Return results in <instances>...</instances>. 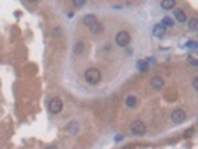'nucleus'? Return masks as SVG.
<instances>
[{
    "mask_svg": "<svg viewBox=\"0 0 198 149\" xmlns=\"http://www.w3.org/2000/svg\"><path fill=\"white\" fill-rule=\"evenodd\" d=\"M46 149H57L55 146H49V148H46Z\"/></svg>",
    "mask_w": 198,
    "mask_h": 149,
    "instance_id": "5701e85b",
    "label": "nucleus"
},
{
    "mask_svg": "<svg viewBox=\"0 0 198 149\" xmlns=\"http://www.w3.org/2000/svg\"><path fill=\"white\" fill-rule=\"evenodd\" d=\"M188 27H189V30H197L198 29V20L195 18V17L188 21Z\"/></svg>",
    "mask_w": 198,
    "mask_h": 149,
    "instance_id": "ddd939ff",
    "label": "nucleus"
},
{
    "mask_svg": "<svg viewBox=\"0 0 198 149\" xmlns=\"http://www.w3.org/2000/svg\"><path fill=\"white\" fill-rule=\"evenodd\" d=\"M185 119H186V112L185 110L176 109L171 113V121L174 124H182V122H185Z\"/></svg>",
    "mask_w": 198,
    "mask_h": 149,
    "instance_id": "39448f33",
    "label": "nucleus"
},
{
    "mask_svg": "<svg viewBox=\"0 0 198 149\" xmlns=\"http://www.w3.org/2000/svg\"><path fill=\"white\" fill-rule=\"evenodd\" d=\"M125 104H127L128 108H136V104H137V99H136L134 96H127V99H125Z\"/></svg>",
    "mask_w": 198,
    "mask_h": 149,
    "instance_id": "9b49d317",
    "label": "nucleus"
},
{
    "mask_svg": "<svg viewBox=\"0 0 198 149\" xmlns=\"http://www.w3.org/2000/svg\"><path fill=\"white\" fill-rule=\"evenodd\" d=\"M61 34V29H54V36H60Z\"/></svg>",
    "mask_w": 198,
    "mask_h": 149,
    "instance_id": "4be33fe9",
    "label": "nucleus"
},
{
    "mask_svg": "<svg viewBox=\"0 0 198 149\" xmlns=\"http://www.w3.org/2000/svg\"><path fill=\"white\" fill-rule=\"evenodd\" d=\"M79 124H78V122H75V121H73V122H70L69 125H67V133H69L70 136H76V134H78V133H79Z\"/></svg>",
    "mask_w": 198,
    "mask_h": 149,
    "instance_id": "6e6552de",
    "label": "nucleus"
},
{
    "mask_svg": "<svg viewBox=\"0 0 198 149\" xmlns=\"http://www.w3.org/2000/svg\"><path fill=\"white\" fill-rule=\"evenodd\" d=\"M174 18H176V21H179V22H185V21H186V14L182 9H174Z\"/></svg>",
    "mask_w": 198,
    "mask_h": 149,
    "instance_id": "9d476101",
    "label": "nucleus"
},
{
    "mask_svg": "<svg viewBox=\"0 0 198 149\" xmlns=\"http://www.w3.org/2000/svg\"><path fill=\"white\" fill-rule=\"evenodd\" d=\"M83 52V42H76L75 45V54H82Z\"/></svg>",
    "mask_w": 198,
    "mask_h": 149,
    "instance_id": "2eb2a0df",
    "label": "nucleus"
},
{
    "mask_svg": "<svg viewBox=\"0 0 198 149\" xmlns=\"http://www.w3.org/2000/svg\"><path fill=\"white\" fill-rule=\"evenodd\" d=\"M161 8L162 9H173L174 8V0H162L161 2Z\"/></svg>",
    "mask_w": 198,
    "mask_h": 149,
    "instance_id": "f8f14e48",
    "label": "nucleus"
},
{
    "mask_svg": "<svg viewBox=\"0 0 198 149\" xmlns=\"http://www.w3.org/2000/svg\"><path fill=\"white\" fill-rule=\"evenodd\" d=\"M137 67H139V70H142V72H146L148 70V61H137Z\"/></svg>",
    "mask_w": 198,
    "mask_h": 149,
    "instance_id": "dca6fc26",
    "label": "nucleus"
},
{
    "mask_svg": "<svg viewBox=\"0 0 198 149\" xmlns=\"http://www.w3.org/2000/svg\"><path fill=\"white\" fill-rule=\"evenodd\" d=\"M150 87L153 89H161L164 87V80L162 78H159V76H153L152 79H150Z\"/></svg>",
    "mask_w": 198,
    "mask_h": 149,
    "instance_id": "0eeeda50",
    "label": "nucleus"
},
{
    "mask_svg": "<svg viewBox=\"0 0 198 149\" xmlns=\"http://www.w3.org/2000/svg\"><path fill=\"white\" fill-rule=\"evenodd\" d=\"M188 63L191 64V66H194V67H198V61L194 58V57H189V58H188Z\"/></svg>",
    "mask_w": 198,
    "mask_h": 149,
    "instance_id": "f3484780",
    "label": "nucleus"
},
{
    "mask_svg": "<svg viewBox=\"0 0 198 149\" xmlns=\"http://www.w3.org/2000/svg\"><path fill=\"white\" fill-rule=\"evenodd\" d=\"M49 110L52 113H60V112L63 110V101H61L58 97L52 99L49 101Z\"/></svg>",
    "mask_w": 198,
    "mask_h": 149,
    "instance_id": "423d86ee",
    "label": "nucleus"
},
{
    "mask_svg": "<svg viewBox=\"0 0 198 149\" xmlns=\"http://www.w3.org/2000/svg\"><path fill=\"white\" fill-rule=\"evenodd\" d=\"M100 79H101V73H100L99 69H95V67H89L87 69L85 72V80L91 84V85H95V84H99Z\"/></svg>",
    "mask_w": 198,
    "mask_h": 149,
    "instance_id": "f03ea898",
    "label": "nucleus"
},
{
    "mask_svg": "<svg viewBox=\"0 0 198 149\" xmlns=\"http://www.w3.org/2000/svg\"><path fill=\"white\" fill-rule=\"evenodd\" d=\"M73 5H75L76 8H80V6H83V5H85V2H83V0H75V2H73Z\"/></svg>",
    "mask_w": 198,
    "mask_h": 149,
    "instance_id": "a211bd4d",
    "label": "nucleus"
},
{
    "mask_svg": "<svg viewBox=\"0 0 198 149\" xmlns=\"http://www.w3.org/2000/svg\"><path fill=\"white\" fill-rule=\"evenodd\" d=\"M130 40H131V37H130L128 31H119L118 34H116V43H118L119 46H122V48L128 45Z\"/></svg>",
    "mask_w": 198,
    "mask_h": 149,
    "instance_id": "20e7f679",
    "label": "nucleus"
},
{
    "mask_svg": "<svg viewBox=\"0 0 198 149\" xmlns=\"http://www.w3.org/2000/svg\"><path fill=\"white\" fill-rule=\"evenodd\" d=\"M164 33H165V29L161 25V24H157L155 27H153V36L155 37H164Z\"/></svg>",
    "mask_w": 198,
    "mask_h": 149,
    "instance_id": "1a4fd4ad",
    "label": "nucleus"
},
{
    "mask_svg": "<svg viewBox=\"0 0 198 149\" xmlns=\"http://www.w3.org/2000/svg\"><path fill=\"white\" fill-rule=\"evenodd\" d=\"M197 42H194V40H191V42H188V43H186V46H188V48H192V49H195V48H197Z\"/></svg>",
    "mask_w": 198,
    "mask_h": 149,
    "instance_id": "6ab92c4d",
    "label": "nucleus"
},
{
    "mask_svg": "<svg viewBox=\"0 0 198 149\" xmlns=\"http://www.w3.org/2000/svg\"><path fill=\"white\" fill-rule=\"evenodd\" d=\"M130 130H131V133H133L134 136H143V134H146L148 127H146V124H145L143 121L136 119V121H133V122H131Z\"/></svg>",
    "mask_w": 198,
    "mask_h": 149,
    "instance_id": "7ed1b4c3",
    "label": "nucleus"
},
{
    "mask_svg": "<svg viewBox=\"0 0 198 149\" xmlns=\"http://www.w3.org/2000/svg\"><path fill=\"white\" fill-rule=\"evenodd\" d=\"M173 24H174V21L171 20V18H169V17L162 18V22H161V25H162V27H171Z\"/></svg>",
    "mask_w": 198,
    "mask_h": 149,
    "instance_id": "4468645a",
    "label": "nucleus"
},
{
    "mask_svg": "<svg viewBox=\"0 0 198 149\" xmlns=\"http://www.w3.org/2000/svg\"><path fill=\"white\" fill-rule=\"evenodd\" d=\"M83 24H85V25L91 30V33H94V34H99V33L103 31V25L99 22L95 15H87V17L83 18Z\"/></svg>",
    "mask_w": 198,
    "mask_h": 149,
    "instance_id": "f257e3e1",
    "label": "nucleus"
},
{
    "mask_svg": "<svg viewBox=\"0 0 198 149\" xmlns=\"http://www.w3.org/2000/svg\"><path fill=\"white\" fill-rule=\"evenodd\" d=\"M192 84H194V88L198 89V78H194V80H192Z\"/></svg>",
    "mask_w": 198,
    "mask_h": 149,
    "instance_id": "412c9836",
    "label": "nucleus"
},
{
    "mask_svg": "<svg viewBox=\"0 0 198 149\" xmlns=\"http://www.w3.org/2000/svg\"><path fill=\"white\" fill-rule=\"evenodd\" d=\"M194 134V128H189L188 131H185V137H191Z\"/></svg>",
    "mask_w": 198,
    "mask_h": 149,
    "instance_id": "aec40b11",
    "label": "nucleus"
}]
</instances>
